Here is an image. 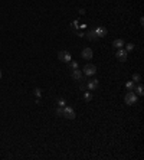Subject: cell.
I'll list each match as a JSON object with an SVG mask.
<instances>
[{
	"instance_id": "6da1fadb",
	"label": "cell",
	"mask_w": 144,
	"mask_h": 160,
	"mask_svg": "<svg viewBox=\"0 0 144 160\" xmlns=\"http://www.w3.org/2000/svg\"><path fill=\"white\" fill-rule=\"evenodd\" d=\"M137 100H138V95H135L134 91H128V92L125 94V97H124V101H125V104H128V105L137 104Z\"/></svg>"
},
{
	"instance_id": "7a4b0ae2",
	"label": "cell",
	"mask_w": 144,
	"mask_h": 160,
	"mask_svg": "<svg viewBox=\"0 0 144 160\" xmlns=\"http://www.w3.org/2000/svg\"><path fill=\"white\" fill-rule=\"evenodd\" d=\"M82 74H84V75H87V77L95 75V74H97V66H95V65H92V64H87V65L84 66Z\"/></svg>"
},
{
	"instance_id": "3957f363",
	"label": "cell",
	"mask_w": 144,
	"mask_h": 160,
	"mask_svg": "<svg viewBox=\"0 0 144 160\" xmlns=\"http://www.w3.org/2000/svg\"><path fill=\"white\" fill-rule=\"evenodd\" d=\"M58 58H59V61L61 62H69L71 61V54L68 52V51H61L59 54H58Z\"/></svg>"
},
{
	"instance_id": "277c9868",
	"label": "cell",
	"mask_w": 144,
	"mask_h": 160,
	"mask_svg": "<svg viewBox=\"0 0 144 160\" xmlns=\"http://www.w3.org/2000/svg\"><path fill=\"white\" fill-rule=\"evenodd\" d=\"M127 54H128V52H127L125 49H122V48H121V49H118V51H117L115 56H117V59H118L120 62H125V61H127Z\"/></svg>"
},
{
	"instance_id": "5b68a950",
	"label": "cell",
	"mask_w": 144,
	"mask_h": 160,
	"mask_svg": "<svg viewBox=\"0 0 144 160\" xmlns=\"http://www.w3.org/2000/svg\"><path fill=\"white\" fill-rule=\"evenodd\" d=\"M64 117H66L68 120H74V118L76 117V114H75V110H74V108H71V107H65Z\"/></svg>"
},
{
	"instance_id": "8992f818",
	"label": "cell",
	"mask_w": 144,
	"mask_h": 160,
	"mask_svg": "<svg viewBox=\"0 0 144 160\" xmlns=\"http://www.w3.org/2000/svg\"><path fill=\"white\" fill-rule=\"evenodd\" d=\"M98 85H99V81H98V79H91V81L87 82V88H88L89 91H95V89L98 88Z\"/></svg>"
},
{
	"instance_id": "52a82bcc",
	"label": "cell",
	"mask_w": 144,
	"mask_h": 160,
	"mask_svg": "<svg viewBox=\"0 0 144 160\" xmlns=\"http://www.w3.org/2000/svg\"><path fill=\"white\" fill-rule=\"evenodd\" d=\"M95 31V33H97V36L98 38H105L107 36V33H108V31L104 28V26H98L97 29H94Z\"/></svg>"
},
{
	"instance_id": "ba28073f",
	"label": "cell",
	"mask_w": 144,
	"mask_h": 160,
	"mask_svg": "<svg viewBox=\"0 0 144 160\" xmlns=\"http://www.w3.org/2000/svg\"><path fill=\"white\" fill-rule=\"evenodd\" d=\"M82 58L87 59V61L91 59V58H92V49H91V48H85V49L82 51Z\"/></svg>"
},
{
	"instance_id": "9c48e42d",
	"label": "cell",
	"mask_w": 144,
	"mask_h": 160,
	"mask_svg": "<svg viewBox=\"0 0 144 160\" xmlns=\"http://www.w3.org/2000/svg\"><path fill=\"white\" fill-rule=\"evenodd\" d=\"M72 78H74L75 81H78V82H79V81H84V79H82V72H81L79 69H74V71H72Z\"/></svg>"
},
{
	"instance_id": "30bf717a",
	"label": "cell",
	"mask_w": 144,
	"mask_h": 160,
	"mask_svg": "<svg viewBox=\"0 0 144 160\" xmlns=\"http://www.w3.org/2000/svg\"><path fill=\"white\" fill-rule=\"evenodd\" d=\"M112 46L117 48V49H121V48L124 46V41H122V39H115V41L112 42Z\"/></svg>"
},
{
	"instance_id": "8fae6325",
	"label": "cell",
	"mask_w": 144,
	"mask_h": 160,
	"mask_svg": "<svg viewBox=\"0 0 144 160\" xmlns=\"http://www.w3.org/2000/svg\"><path fill=\"white\" fill-rule=\"evenodd\" d=\"M87 38H88L89 41H97V39H98V36H97L95 31H89V32H88V35H87Z\"/></svg>"
},
{
	"instance_id": "7c38bea8",
	"label": "cell",
	"mask_w": 144,
	"mask_h": 160,
	"mask_svg": "<svg viewBox=\"0 0 144 160\" xmlns=\"http://www.w3.org/2000/svg\"><path fill=\"white\" fill-rule=\"evenodd\" d=\"M134 94H135V95H140V97L144 94V92H143V85H141V84H140V85H137V87L134 88Z\"/></svg>"
},
{
	"instance_id": "4fadbf2b",
	"label": "cell",
	"mask_w": 144,
	"mask_h": 160,
	"mask_svg": "<svg viewBox=\"0 0 144 160\" xmlns=\"http://www.w3.org/2000/svg\"><path fill=\"white\" fill-rule=\"evenodd\" d=\"M125 87H127V91H134V88H135V82H134V81H130V82L125 84Z\"/></svg>"
},
{
	"instance_id": "5bb4252c",
	"label": "cell",
	"mask_w": 144,
	"mask_h": 160,
	"mask_svg": "<svg viewBox=\"0 0 144 160\" xmlns=\"http://www.w3.org/2000/svg\"><path fill=\"white\" fill-rule=\"evenodd\" d=\"M84 100L87 101V102H89L91 100H92V94L88 91V92H84Z\"/></svg>"
},
{
	"instance_id": "9a60e30c",
	"label": "cell",
	"mask_w": 144,
	"mask_h": 160,
	"mask_svg": "<svg viewBox=\"0 0 144 160\" xmlns=\"http://www.w3.org/2000/svg\"><path fill=\"white\" fill-rule=\"evenodd\" d=\"M64 111H65V107H58L56 108V115L58 117H64Z\"/></svg>"
},
{
	"instance_id": "2e32d148",
	"label": "cell",
	"mask_w": 144,
	"mask_h": 160,
	"mask_svg": "<svg viewBox=\"0 0 144 160\" xmlns=\"http://www.w3.org/2000/svg\"><path fill=\"white\" fill-rule=\"evenodd\" d=\"M69 66H71V69L74 71V69H78V62H75V61H69Z\"/></svg>"
},
{
	"instance_id": "e0dca14e",
	"label": "cell",
	"mask_w": 144,
	"mask_h": 160,
	"mask_svg": "<svg viewBox=\"0 0 144 160\" xmlns=\"http://www.w3.org/2000/svg\"><path fill=\"white\" fill-rule=\"evenodd\" d=\"M124 46H125V51H127V52H130V51L134 49V43H127V45H124Z\"/></svg>"
},
{
	"instance_id": "ac0fdd59",
	"label": "cell",
	"mask_w": 144,
	"mask_h": 160,
	"mask_svg": "<svg viewBox=\"0 0 144 160\" xmlns=\"http://www.w3.org/2000/svg\"><path fill=\"white\" fill-rule=\"evenodd\" d=\"M133 81H134V82H140V81H141L140 74H134V75H133Z\"/></svg>"
},
{
	"instance_id": "d6986e66",
	"label": "cell",
	"mask_w": 144,
	"mask_h": 160,
	"mask_svg": "<svg viewBox=\"0 0 144 160\" xmlns=\"http://www.w3.org/2000/svg\"><path fill=\"white\" fill-rule=\"evenodd\" d=\"M33 94H35L36 97H41V95H42V89H41V88H35V89H33Z\"/></svg>"
},
{
	"instance_id": "ffe728a7",
	"label": "cell",
	"mask_w": 144,
	"mask_h": 160,
	"mask_svg": "<svg viewBox=\"0 0 144 160\" xmlns=\"http://www.w3.org/2000/svg\"><path fill=\"white\" fill-rule=\"evenodd\" d=\"M58 105H59V107H65V105H66L65 100H64V98H59V100H58Z\"/></svg>"
},
{
	"instance_id": "44dd1931",
	"label": "cell",
	"mask_w": 144,
	"mask_h": 160,
	"mask_svg": "<svg viewBox=\"0 0 144 160\" xmlns=\"http://www.w3.org/2000/svg\"><path fill=\"white\" fill-rule=\"evenodd\" d=\"M85 88H87V85H85V84H81V91H84Z\"/></svg>"
},
{
	"instance_id": "7402d4cb",
	"label": "cell",
	"mask_w": 144,
	"mask_h": 160,
	"mask_svg": "<svg viewBox=\"0 0 144 160\" xmlns=\"http://www.w3.org/2000/svg\"><path fill=\"white\" fill-rule=\"evenodd\" d=\"M0 78H2V69H0Z\"/></svg>"
}]
</instances>
